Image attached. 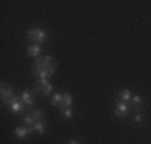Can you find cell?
I'll list each match as a JSON object with an SVG mask.
<instances>
[{
    "label": "cell",
    "mask_w": 151,
    "mask_h": 144,
    "mask_svg": "<svg viewBox=\"0 0 151 144\" xmlns=\"http://www.w3.org/2000/svg\"><path fill=\"white\" fill-rule=\"evenodd\" d=\"M27 38H29L31 42L42 43V42H45V38H47V32L44 31V29H40V27L29 29V31H27Z\"/></svg>",
    "instance_id": "6da1fadb"
},
{
    "label": "cell",
    "mask_w": 151,
    "mask_h": 144,
    "mask_svg": "<svg viewBox=\"0 0 151 144\" xmlns=\"http://www.w3.org/2000/svg\"><path fill=\"white\" fill-rule=\"evenodd\" d=\"M129 110H130L129 103H124V101L116 99V115L117 117H124V115H127Z\"/></svg>",
    "instance_id": "7a4b0ae2"
},
{
    "label": "cell",
    "mask_w": 151,
    "mask_h": 144,
    "mask_svg": "<svg viewBox=\"0 0 151 144\" xmlns=\"http://www.w3.org/2000/svg\"><path fill=\"white\" fill-rule=\"evenodd\" d=\"M23 101H21L19 98H13L12 101L8 103V109L12 110L13 114H19V112H23Z\"/></svg>",
    "instance_id": "3957f363"
},
{
    "label": "cell",
    "mask_w": 151,
    "mask_h": 144,
    "mask_svg": "<svg viewBox=\"0 0 151 144\" xmlns=\"http://www.w3.org/2000/svg\"><path fill=\"white\" fill-rule=\"evenodd\" d=\"M13 98H15V96H13V90L8 88V86H6V83H2V101L8 104Z\"/></svg>",
    "instance_id": "277c9868"
},
{
    "label": "cell",
    "mask_w": 151,
    "mask_h": 144,
    "mask_svg": "<svg viewBox=\"0 0 151 144\" xmlns=\"http://www.w3.org/2000/svg\"><path fill=\"white\" fill-rule=\"evenodd\" d=\"M21 101H23V104H26V107L32 106L34 99H32V91L31 90H24V91L21 93Z\"/></svg>",
    "instance_id": "5b68a950"
},
{
    "label": "cell",
    "mask_w": 151,
    "mask_h": 144,
    "mask_svg": "<svg viewBox=\"0 0 151 144\" xmlns=\"http://www.w3.org/2000/svg\"><path fill=\"white\" fill-rule=\"evenodd\" d=\"M29 133H32V131H31L27 127H16V128H15V135H16L19 139H26Z\"/></svg>",
    "instance_id": "8992f818"
},
{
    "label": "cell",
    "mask_w": 151,
    "mask_h": 144,
    "mask_svg": "<svg viewBox=\"0 0 151 144\" xmlns=\"http://www.w3.org/2000/svg\"><path fill=\"white\" fill-rule=\"evenodd\" d=\"M117 99H119V101H124V103H130V99H132L130 90H129V88L121 90V91H119V98H117Z\"/></svg>",
    "instance_id": "52a82bcc"
},
{
    "label": "cell",
    "mask_w": 151,
    "mask_h": 144,
    "mask_svg": "<svg viewBox=\"0 0 151 144\" xmlns=\"http://www.w3.org/2000/svg\"><path fill=\"white\" fill-rule=\"evenodd\" d=\"M42 53V48H40V45H31L29 48H27V55L32 56V58H39V55Z\"/></svg>",
    "instance_id": "ba28073f"
},
{
    "label": "cell",
    "mask_w": 151,
    "mask_h": 144,
    "mask_svg": "<svg viewBox=\"0 0 151 144\" xmlns=\"http://www.w3.org/2000/svg\"><path fill=\"white\" fill-rule=\"evenodd\" d=\"M142 103H143V98H142L140 95L132 96L130 104H132V107H134V110H137V112H138V110H140V107H142Z\"/></svg>",
    "instance_id": "9c48e42d"
},
{
    "label": "cell",
    "mask_w": 151,
    "mask_h": 144,
    "mask_svg": "<svg viewBox=\"0 0 151 144\" xmlns=\"http://www.w3.org/2000/svg\"><path fill=\"white\" fill-rule=\"evenodd\" d=\"M61 104H63V107H71V106H73V96H71L69 93H64Z\"/></svg>",
    "instance_id": "30bf717a"
},
{
    "label": "cell",
    "mask_w": 151,
    "mask_h": 144,
    "mask_svg": "<svg viewBox=\"0 0 151 144\" xmlns=\"http://www.w3.org/2000/svg\"><path fill=\"white\" fill-rule=\"evenodd\" d=\"M34 130L39 133V135H44V133H45V122H44V120H39V122H35V125H34Z\"/></svg>",
    "instance_id": "8fae6325"
},
{
    "label": "cell",
    "mask_w": 151,
    "mask_h": 144,
    "mask_svg": "<svg viewBox=\"0 0 151 144\" xmlns=\"http://www.w3.org/2000/svg\"><path fill=\"white\" fill-rule=\"evenodd\" d=\"M61 101H63V95H61V93H56V95H53V98L50 103H52V106H58Z\"/></svg>",
    "instance_id": "7c38bea8"
},
{
    "label": "cell",
    "mask_w": 151,
    "mask_h": 144,
    "mask_svg": "<svg viewBox=\"0 0 151 144\" xmlns=\"http://www.w3.org/2000/svg\"><path fill=\"white\" fill-rule=\"evenodd\" d=\"M31 115L34 117V120H35V122H39V120H44V112H42V110H34V112H32Z\"/></svg>",
    "instance_id": "4fadbf2b"
},
{
    "label": "cell",
    "mask_w": 151,
    "mask_h": 144,
    "mask_svg": "<svg viewBox=\"0 0 151 144\" xmlns=\"http://www.w3.org/2000/svg\"><path fill=\"white\" fill-rule=\"evenodd\" d=\"M52 90H53V85L48 82V83H47V85L44 86V91H42V95H44V96H48L50 93H52Z\"/></svg>",
    "instance_id": "5bb4252c"
},
{
    "label": "cell",
    "mask_w": 151,
    "mask_h": 144,
    "mask_svg": "<svg viewBox=\"0 0 151 144\" xmlns=\"http://www.w3.org/2000/svg\"><path fill=\"white\" fill-rule=\"evenodd\" d=\"M63 117L64 118H71L73 117V109H71V107H63Z\"/></svg>",
    "instance_id": "9a60e30c"
},
{
    "label": "cell",
    "mask_w": 151,
    "mask_h": 144,
    "mask_svg": "<svg viewBox=\"0 0 151 144\" xmlns=\"http://www.w3.org/2000/svg\"><path fill=\"white\" fill-rule=\"evenodd\" d=\"M142 120H143L142 114H140V112H137V114H135V117H134V122H135V123H140Z\"/></svg>",
    "instance_id": "2e32d148"
},
{
    "label": "cell",
    "mask_w": 151,
    "mask_h": 144,
    "mask_svg": "<svg viewBox=\"0 0 151 144\" xmlns=\"http://www.w3.org/2000/svg\"><path fill=\"white\" fill-rule=\"evenodd\" d=\"M69 144H79V143H77V141H74V139H73V141H71Z\"/></svg>",
    "instance_id": "e0dca14e"
}]
</instances>
